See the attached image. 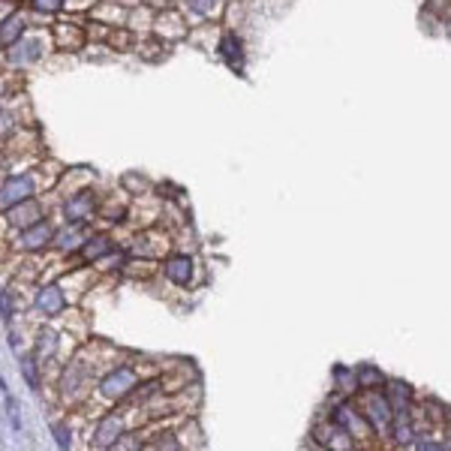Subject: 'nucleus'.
<instances>
[{
	"mask_svg": "<svg viewBox=\"0 0 451 451\" xmlns=\"http://www.w3.org/2000/svg\"><path fill=\"white\" fill-rule=\"evenodd\" d=\"M90 211H94V199H90L87 193H82V196H75V199L66 202V217H70L73 223L87 220V217H90Z\"/></svg>",
	"mask_w": 451,
	"mask_h": 451,
	"instance_id": "nucleus-14",
	"label": "nucleus"
},
{
	"mask_svg": "<svg viewBox=\"0 0 451 451\" xmlns=\"http://www.w3.org/2000/svg\"><path fill=\"white\" fill-rule=\"evenodd\" d=\"M355 379H358V388L361 391H376L382 382H385V376H382V370L373 367V364H364L355 370Z\"/></svg>",
	"mask_w": 451,
	"mask_h": 451,
	"instance_id": "nucleus-13",
	"label": "nucleus"
},
{
	"mask_svg": "<svg viewBox=\"0 0 451 451\" xmlns=\"http://www.w3.org/2000/svg\"><path fill=\"white\" fill-rule=\"evenodd\" d=\"M166 277L178 286H187L190 277H193V259L190 256H172L166 262Z\"/></svg>",
	"mask_w": 451,
	"mask_h": 451,
	"instance_id": "nucleus-7",
	"label": "nucleus"
},
{
	"mask_svg": "<svg viewBox=\"0 0 451 451\" xmlns=\"http://www.w3.org/2000/svg\"><path fill=\"white\" fill-rule=\"evenodd\" d=\"M358 403H361V412H364L367 424L373 427V433L388 436L391 424H394V409H391L385 394H379V388L376 391H364V397H361Z\"/></svg>",
	"mask_w": 451,
	"mask_h": 451,
	"instance_id": "nucleus-1",
	"label": "nucleus"
},
{
	"mask_svg": "<svg viewBox=\"0 0 451 451\" xmlns=\"http://www.w3.org/2000/svg\"><path fill=\"white\" fill-rule=\"evenodd\" d=\"M419 451H445V445L436 439H419Z\"/></svg>",
	"mask_w": 451,
	"mask_h": 451,
	"instance_id": "nucleus-25",
	"label": "nucleus"
},
{
	"mask_svg": "<svg viewBox=\"0 0 451 451\" xmlns=\"http://www.w3.org/2000/svg\"><path fill=\"white\" fill-rule=\"evenodd\" d=\"M37 217H39V205H37V202H30V199L18 202V205L9 211V223H13V226H21V229H27V226L39 223Z\"/></svg>",
	"mask_w": 451,
	"mask_h": 451,
	"instance_id": "nucleus-11",
	"label": "nucleus"
},
{
	"mask_svg": "<svg viewBox=\"0 0 451 451\" xmlns=\"http://www.w3.org/2000/svg\"><path fill=\"white\" fill-rule=\"evenodd\" d=\"M54 436H58V443H61V451H70V431H66L63 424H54Z\"/></svg>",
	"mask_w": 451,
	"mask_h": 451,
	"instance_id": "nucleus-24",
	"label": "nucleus"
},
{
	"mask_svg": "<svg viewBox=\"0 0 451 451\" xmlns=\"http://www.w3.org/2000/svg\"><path fill=\"white\" fill-rule=\"evenodd\" d=\"M51 235L54 232L49 223H33L30 229H25V235H21V247H25V250H37L45 241H51Z\"/></svg>",
	"mask_w": 451,
	"mask_h": 451,
	"instance_id": "nucleus-12",
	"label": "nucleus"
},
{
	"mask_svg": "<svg viewBox=\"0 0 451 451\" xmlns=\"http://www.w3.org/2000/svg\"><path fill=\"white\" fill-rule=\"evenodd\" d=\"M391 436H394V443H397V445H412L415 443V424H412V415L409 412H397V415H394Z\"/></svg>",
	"mask_w": 451,
	"mask_h": 451,
	"instance_id": "nucleus-10",
	"label": "nucleus"
},
{
	"mask_svg": "<svg viewBox=\"0 0 451 451\" xmlns=\"http://www.w3.org/2000/svg\"><path fill=\"white\" fill-rule=\"evenodd\" d=\"M30 193H33V184L27 178H13L4 187V193H0V202H4V205H18V202L30 199Z\"/></svg>",
	"mask_w": 451,
	"mask_h": 451,
	"instance_id": "nucleus-9",
	"label": "nucleus"
},
{
	"mask_svg": "<svg viewBox=\"0 0 451 451\" xmlns=\"http://www.w3.org/2000/svg\"><path fill=\"white\" fill-rule=\"evenodd\" d=\"M121 436H123V424H121V419H118V415H106V419L99 421V427H97L94 443H97L99 448H111Z\"/></svg>",
	"mask_w": 451,
	"mask_h": 451,
	"instance_id": "nucleus-6",
	"label": "nucleus"
},
{
	"mask_svg": "<svg viewBox=\"0 0 451 451\" xmlns=\"http://www.w3.org/2000/svg\"><path fill=\"white\" fill-rule=\"evenodd\" d=\"M313 439L319 443L325 451H352L355 448V436L343 431L337 421H322L313 427Z\"/></svg>",
	"mask_w": 451,
	"mask_h": 451,
	"instance_id": "nucleus-2",
	"label": "nucleus"
},
{
	"mask_svg": "<svg viewBox=\"0 0 451 451\" xmlns=\"http://www.w3.org/2000/svg\"><path fill=\"white\" fill-rule=\"evenodd\" d=\"M142 451H178V439L172 433H163V436H154L148 445Z\"/></svg>",
	"mask_w": 451,
	"mask_h": 451,
	"instance_id": "nucleus-17",
	"label": "nucleus"
},
{
	"mask_svg": "<svg viewBox=\"0 0 451 451\" xmlns=\"http://www.w3.org/2000/svg\"><path fill=\"white\" fill-rule=\"evenodd\" d=\"M135 385H139V376H135L132 367H115V373H109L103 379L99 394H103L106 400H123L135 391Z\"/></svg>",
	"mask_w": 451,
	"mask_h": 451,
	"instance_id": "nucleus-3",
	"label": "nucleus"
},
{
	"mask_svg": "<svg viewBox=\"0 0 451 451\" xmlns=\"http://www.w3.org/2000/svg\"><path fill=\"white\" fill-rule=\"evenodd\" d=\"M0 391H4V397H6V412H9V421H13V427L18 431L21 427V419H18V409H16V400H13V394L6 391V382L0 379Z\"/></svg>",
	"mask_w": 451,
	"mask_h": 451,
	"instance_id": "nucleus-20",
	"label": "nucleus"
},
{
	"mask_svg": "<svg viewBox=\"0 0 451 451\" xmlns=\"http://www.w3.org/2000/svg\"><path fill=\"white\" fill-rule=\"evenodd\" d=\"M21 30H25V18H21V16L6 18V21H4V27H0V45L16 42V39L21 37Z\"/></svg>",
	"mask_w": 451,
	"mask_h": 451,
	"instance_id": "nucleus-15",
	"label": "nucleus"
},
{
	"mask_svg": "<svg viewBox=\"0 0 451 451\" xmlns=\"http://www.w3.org/2000/svg\"><path fill=\"white\" fill-rule=\"evenodd\" d=\"M331 421H337V424L343 427V431H349L352 436H367V433H373V427L367 424L364 412H361L358 406H352L349 400H343V403L331 412Z\"/></svg>",
	"mask_w": 451,
	"mask_h": 451,
	"instance_id": "nucleus-4",
	"label": "nucleus"
},
{
	"mask_svg": "<svg viewBox=\"0 0 451 451\" xmlns=\"http://www.w3.org/2000/svg\"><path fill=\"white\" fill-rule=\"evenodd\" d=\"M0 316L9 322L13 319V307H9V301H6V295H4V289H0Z\"/></svg>",
	"mask_w": 451,
	"mask_h": 451,
	"instance_id": "nucleus-26",
	"label": "nucleus"
},
{
	"mask_svg": "<svg viewBox=\"0 0 451 451\" xmlns=\"http://www.w3.org/2000/svg\"><path fill=\"white\" fill-rule=\"evenodd\" d=\"M33 6H37L39 13H58L63 6V0H33Z\"/></svg>",
	"mask_w": 451,
	"mask_h": 451,
	"instance_id": "nucleus-23",
	"label": "nucleus"
},
{
	"mask_svg": "<svg viewBox=\"0 0 451 451\" xmlns=\"http://www.w3.org/2000/svg\"><path fill=\"white\" fill-rule=\"evenodd\" d=\"M388 397V403H391V409H394V415L397 412H409V406H412V388L406 385V382H400V379H394V382H388L385 385V391H382Z\"/></svg>",
	"mask_w": 451,
	"mask_h": 451,
	"instance_id": "nucleus-5",
	"label": "nucleus"
},
{
	"mask_svg": "<svg viewBox=\"0 0 451 451\" xmlns=\"http://www.w3.org/2000/svg\"><path fill=\"white\" fill-rule=\"evenodd\" d=\"M58 42H61V45L66 42V30H63V27H58ZM70 45H73V49H78V45H82V30L70 27Z\"/></svg>",
	"mask_w": 451,
	"mask_h": 451,
	"instance_id": "nucleus-22",
	"label": "nucleus"
},
{
	"mask_svg": "<svg viewBox=\"0 0 451 451\" xmlns=\"http://www.w3.org/2000/svg\"><path fill=\"white\" fill-rule=\"evenodd\" d=\"M54 349H58V337H54L51 331H42V334H39V340H37V355L51 358V355H54Z\"/></svg>",
	"mask_w": 451,
	"mask_h": 451,
	"instance_id": "nucleus-18",
	"label": "nucleus"
},
{
	"mask_svg": "<svg viewBox=\"0 0 451 451\" xmlns=\"http://www.w3.org/2000/svg\"><path fill=\"white\" fill-rule=\"evenodd\" d=\"M109 250H111L109 238H106V235H99V238L87 241V244L82 247V256H85V259H90V262H94V259H103V256H106Z\"/></svg>",
	"mask_w": 451,
	"mask_h": 451,
	"instance_id": "nucleus-16",
	"label": "nucleus"
},
{
	"mask_svg": "<svg viewBox=\"0 0 451 451\" xmlns=\"http://www.w3.org/2000/svg\"><path fill=\"white\" fill-rule=\"evenodd\" d=\"M63 292L58 286H42L37 295V310H42L45 316H58L63 310Z\"/></svg>",
	"mask_w": 451,
	"mask_h": 451,
	"instance_id": "nucleus-8",
	"label": "nucleus"
},
{
	"mask_svg": "<svg viewBox=\"0 0 451 451\" xmlns=\"http://www.w3.org/2000/svg\"><path fill=\"white\" fill-rule=\"evenodd\" d=\"M21 370H25V379H27V385L33 388V391H37L39 388V373H37V358H25V361H21Z\"/></svg>",
	"mask_w": 451,
	"mask_h": 451,
	"instance_id": "nucleus-19",
	"label": "nucleus"
},
{
	"mask_svg": "<svg viewBox=\"0 0 451 451\" xmlns=\"http://www.w3.org/2000/svg\"><path fill=\"white\" fill-rule=\"evenodd\" d=\"M109 451H142V445H139V436H132V433H123L115 445H111Z\"/></svg>",
	"mask_w": 451,
	"mask_h": 451,
	"instance_id": "nucleus-21",
	"label": "nucleus"
}]
</instances>
